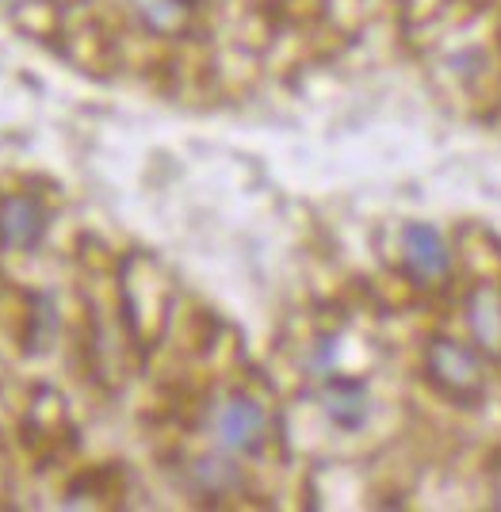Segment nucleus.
Instances as JSON below:
<instances>
[{
  "label": "nucleus",
  "mask_w": 501,
  "mask_h": 512,
  "mask_svg": "<svg viewBox=\"0 0 501 512\" xmlns=\"http://www.w3.org/2000/svg\"><path fill=\"white\" fill-rule=\"evenodd\" d=\"M429 379H433L448 398L456 402H479L482 398V367L471 348L456 341H433L429 344Z\"/></svg>",
  "instance_id": "1"
},
{
  "label": "nucleus",
  "mask_w": 501,
  "mask_h": 512,
  "mask_svg": "<svg viewBox=\"0 0 501 512\" xmlns=\"http://www.w3.org/2000/svg\"><path fill=\"white\" fill-rule=\"evenodd\" d=\"M264 409L253 398H230L218 409V440L230 451H257L264 440Z\"/></svg>",
  "instance_id": "2"
},
{
  "label": "nucleus",
  "mask_w": 501,
  "mask_h": 512,
  "mask_svg": "<svg viewBox=\"0 0 501 512\" xmlns=\"http://www.w3.org/2000/svg\"><path fill=\"white\" fill-rule=\"evenodd\" d=\"M402 253L417 279H440L448 272V245L425 222H410L402 234Z\"/></svg>",
  "instance_id": "3"
},
{
  "label": "nucleus",
  "mask_w": 501,
  "mask_h": 512,
  "mask_svg": "<svg viewBox=\"0 0 501 512\" xmlns=\"http://www.w3.org/2000/svg\"><path fill=\"white\" fill-rule=\"evenodd\" d=\"M43 207L27 195H12L0 207V237L8 249H31L43 237Z\"/></svg>",
  "instance_id": "4"
},
{
  "label": "nucleus",
  "mask_w": 501,
  "mask_h": 512,
  "mask_svg": "<svg viewBox=\"0 0 501 512\" xmlns=\"http://www.w3.org/2000/svg\"><path fill=\"white\" fill-rule=\"evenodd\" d=\"M467 321H471V333L482 344L486 356L501 360V291L482 283L475 287V295L467 302Z\"/></svg>",
  "instance_id": "5"
},
{
  "label": "nucleus",
  "mask_w": 501,
  "mask_h": 512,
  "mask_svg": "<svg viewBox=\"0 0 501 512\" xmlns=\"http://www.w3.org/2000/svg\"><path fill=\"white\" fill-rule=\"evenodd\" d=\"M322 402H326L329 421H333V425H341V428H360L371 413L368 390H364L360 383H352V379H337V383H329L326 394H322Z\"/></svg>",
  "instance_id": "6"
},
{
  "label": "nucleus",
  "mask_w": 501,
  "mask_h": 512,
  "mask_svg": "<svg viewBox=\"0 0 501 512\" xmlns=\"http://www.w3.org/2000/svg\"><path fill=\"white\" fill-rule=\"evenodd\" d=\"M138 20L157 35H180L192 23V0H131Z\"/></svg>",
  "instance_id": "7"
},
{
  "label": "nucleus",
  "mask_w": 501,
  "mask_h": 512,
  "mask_svg": "<svg viewBox=\"0 0 501 512\" xmlns=\"http://www.w3.org/2000/svg\"><path fill=\"white\" fill-rule=\"evenodd\" d=\"M196 482L199 490L207 493H226L230 486H238V470L222 459H199L196 463Z\"/></svg>",
  "instance_id": "8"
},
{
  "label": "nucleus",
  "mask_w": 501,
  "mask_h": 512,
  "mask_svg": "<svg viewBox=\"0 0 501 512\" xmlns=\"http://www.w3.org/2000/svg\"><path fill=\"white\" fill-rule=\"evenodd\" d=\"M12 4H16V0H12Z\"/></svg>",
  "instance_id": "9"
}]
</instances>
